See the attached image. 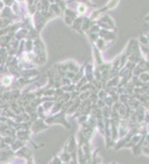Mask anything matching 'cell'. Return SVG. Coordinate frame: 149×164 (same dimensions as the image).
Segmentation results:
<instances>
[{
  "instance_id": "6da1fadb",
  "label": "cell",
  "mask_w": 149,
  "mask_h": 164,
  "mask_svg": "<svg viewBox=\"0 0 149 164\" xmlns=\"http://www.w3.org/2000/svg\"><path fill=\"white\" fill-rule=\"evenodd\" d=\"M2 82H3V83H4V84L7 85V84H9V83H11V78H8V76L4 77V78L2 79Z\"/></svg>"
},
{
  "instance_id": "7a4b0ae2",
  "label": "cell",
  "mask_w": 149,
  "mask_h": 164,
  "mask_svg": "<svg viewBox=\"0 0 149 164\" xmlns=\"http://www.w3.org/2000/svg\"><path fill=\"white\" fill-rule=\"evenodd\" d=\"M78 10H79V12H80V13H83V12H84V10H85V7L81 6H79V7H78Z\"/></svg>"
}]
</instances>
